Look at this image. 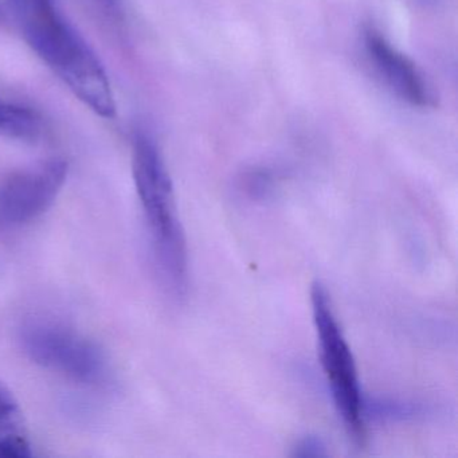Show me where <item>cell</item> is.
<instances>
[{"mask_svg":"<svg viewBox=\"0 0 458 458\" xmlns=\"http://www.w3.org/2000/svg\"><path fill=\"white\" fill-rule=\"evenodd\" d=\"M364 47L375 71L401 100L420 109L438 106V96L425 74L377 29L364 30Z\"/></svg>","mask_w":458,"mask_h":458,"instance_id":"8992f818","label":"cell"},{"mask_svg":"<svg viewBox=\"0 0 458 458\" xmlns=\"http://www.w3.org/2000/svg\"><path fill=\"white\" fill-rule=\"evenodd\" d=\"M132 173L157 267L168 288L182 296L189 278L186 238L162 152L144 131H138L133 138Z\"/></svg>","mask_w":458,"mask_h":458,"instance_id":"7a4b0ae2","label":"cell"},{"mask_svg":"<svg viewBox=\"0 0 458 458\" xmlns=\"http://www.w3.org/2000/svg\"><path fill=\"white\" fill-rule=\"evenodd\" d=\"M33 457L22 411L9 387L0 382V458Z\"/></svg>","mask_w":458,"mask_h":458,"instance_id":"52a82bcc","label":"cell"},{"mask_svg":"<svg viewBox=\"0 0 458 458\" xmlns=\"http://www.w3.org/2000/svg\"><path fill=\"white\" fill-rule=\"evenodd\" d=\"M93 4L103 10L106 14L117 15L122 9L123 0H92Z\"/></svg>","mask_w":458,"mask_h":458,"instance_id":"30bf717a","label":"cell"},{"mask_svg":"<svg viewBox=\"0 0 458 458\" xmlns=\"http://www.w3.org/2000/svg\"><path fill=\"white\" fill-rule=\"evenodd\" d=\"M15 15L29 47L74 96L98 116L114 119L116 101L103 64L55 2L15 10Z\"/></svg>","mask_w":458,"mask_h":458,"instance_id":"6da1fadb","label":"cell"},{"mask_svg":"<svg viewBox=\"0 0 458 458\" xmlns=\"http://www.w3.org/2000/svg\"><path fill=\"white\" fill-rule=\"evenodd\" d=\"M42 132V122L34 109L22 104L4 103L0 112V135L18 140H37Z\"/></svg>","mask_w":458,"mask_h":458,"instance_id":"ba28073f","label":"cell"},{"mask_svg":"<svg viewBox=\"0 0 458 458\" xmlns=\"http://www.w3.org/2000/svg\"><path fill=\"white\" fill-rule=\"evenodd\" d=\"M2 106H4V103H2V101H0V112H2Z\"/></svg>","mask_w":458,"mask_h":458,"instance_id":"8fae6325","label":"cell"},{"mask_svg":"<svg viewBox=\"0 0 458 458\" xmlns=\"http://www.w3.org/2000/svg\"><path fill=\"white\" fill-rule=\"evenodd\" d=\"M12 2H21V0H12Z\"/></svg>","mask_w":458,"mask_h":458,"instance_id":"7c38bea8","label":"cell"},{"mask_svg":"<svg viewBox=\"0 0 458 458\" xmlns=\"http://www.w3.org/2000/svg\"><path fill=\"white\" fill-rule=\"evenodd\" d=\"M20 343L34 363L80 385H103L108 377V360L101 348L60 321H26L20 331Z\"/></svg>","mask_w":458,"mask_h":458,"instance_id":"277c9868","label":"cell"},{"mask_svg":"<svg viewBox=\"0 0 458 458\" xmlns=\"http://www.w3.org/2000/svg\"><path fill=\"white\" fill-rule=\"evenodd\" d=\"M294 455L300 457H316L326 454V445L318 437H305L293 447Z\"/></svg>","mask_w":458,"mask_h":458,"instance_id":"9c48e42d","label":"cell"},{"mask_svg":"<svg viewBox=\"0 0 458 458\" xmlns=\"http://www.w3.org/2000/svg\"><path fill=\"white\" fill-rule=\"evenodd\" d=\"M68 175V163L50 159L13 174L0 183V229L30 224L55 203Z\"/></svg>","mask_w":458,"mask_h":458,"instance_id":"5b68a950","label":"cell"},{"mask_svg":"<svg viewBox=\"0 0 458 458\" xmlns=\"http://www.w3.org/2000/svg\"><path fill=\"white\" fill-rule=\"evenodd\" d=\"M313 323L318 335L321 366L331 387L337 414L348 434L363 442L366 436V410L358 369L350 345L337 323L326 288L316 283L310 291Z\"/></svg>","mask_w":458,"mask_h":458,"instance_id":"3957f363","label":"cell"}]
</instances>
